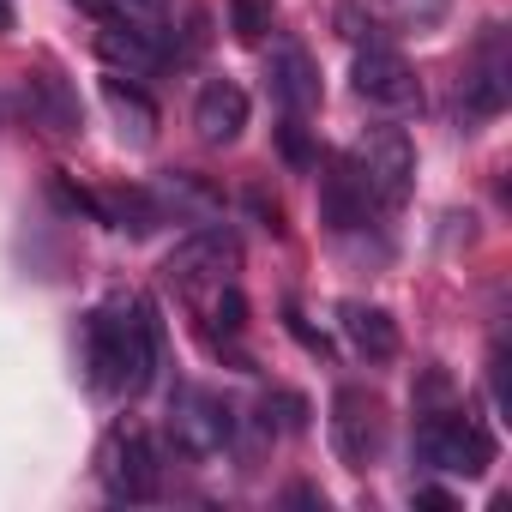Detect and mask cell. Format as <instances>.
Returning a JSON list of instances; mask_svg holds the SVG:
<instances>
[{"mask_svg": "<svg viewBox=\"0 0 512 512\" xmlns=\"http://www.w3.org/2000/svg\"><path fill=\"white\" fill-rule=\"evenodd\" d=\"M85 368L97 392H121L139 398L157 374V314L145 296H109L91 320H85Z\"/></svg>", "mask_w": 512, "mask_h": 512, "instance_id": "6da1fadb", "label": "cell"}, {"mask_svg": "<svg viewBox=\"0 0 512 512\" xmlns=\"http://www.w3.org/2000/svg\"><path fill=\"white\" fill-rule=\"evenodd\" d=\"M416 458L440 476H482L494 464V434L470 410L446 404V410H428L416 422Z\"/></svg>", "mask_w": 512, "mask_h": 512, "instance_id": "7a4b0ae2", "label": "cell"}, {"mask_svg": "<svg viewBox=\"0 0 512 512\" xmlns=\"http://www.w3.org/2000/svg\"><path fill=\"white\" fill-rule=\"evenodd\" d=\"M344 163H350L356 181L368 187L374 211H398V205L410 199V187H416V145L404 139V127H368V133L350 145Z\"/></svg>", "mask_w": 512, "mask_h": 512, "instance_id": "3957f363", "label": "cell"}, {"mask_svg": "<svg viewBox=\"0 0 512 512\" xmlns=\"http://www.w3.org/2000/svg\"><path fill=\"white\" fill-rule=\"evenodd\" d=\"M235 272H241V247H235V235L217 229V223H205L199 235H187V241L169 253V266H163V278H169L187 302L205 296V290H217V284H235Z\"/></svg>", "mask_w": 512, "mask_h": 512, "instance_id": "277c9868", "label": "cell"}, {"mask_svg": "<svg viewBox=\"0 0 512 512\" xmlns=\"http://www.w3.org/2000/svg\"><path fill=\"white\" fill-rule=\"evenodd\" d=\"M97 476L115 500H157V446L139 422H115L97 446Z\"/></svg>", "mask_w": 512, "mask_h": 512, "instance_id": "5b68a950", "label": "cell"}, {"mask_svg": "<svg viewBox=\"0 0 512 512\" xmlns=\"http://www.w3.org/2000/svg\"><path fill=\"white\" fill-rule=\"evenodd\" d=\"M169 440L181 458H217L229 440H235V416L217 392L205 386H181L169 398Z\"/></svg>", "mask_w": 512, "mask_h": 512, "instance_id": "8992f818", "label": "cell"}, {"mask_svg": "<svg viewBox=\"0 0 512 512\" xmlns=\"http://www.w3.org/2000/svg\"><path fill=\"white\" fill-rule=\"evenodd\" d=\"M386 446V404L368 386H338L332 398V452L350 470H368Z\"/></svg>", "mask_w": 512, "mask_h": 512, "instance_id": "52a82bcc", "label": "cell"}, {"mask_svg": "<svg viewBox=\"0 0 512 512\" xmlns=\"http://www.w3.org/2000/svg\"><path fill=\"white\" fill-rule=\"evenodd\" d=\"M356 97H368L374 109H392V115H410V109H422V79H416V67L398 55V49H386V43H368L362 55H356Z\"/></svg>", "mask_w": 512, "mask_h": 512, "instance_id": "ba28073f", "label": "cell"}, {"mask_svg": "<svg viewBox=\"0 0 512 512\" xmlns=\"http://www.w3.org/2000/svg\"><path fill=\"white\" fill-rule=\"evenodd\" d=\"M506 91H512L506 31H500V25H488V31H482V43H476V55H470V67H464V109H470L476 121H488V115H500V109H506Z\"/></svg>", "mask_w": 512, "mask_h": 512, "instance_id": "9c48e42d", "label": "cell"}, {"mask_svg": "<svg viewBox=\"0 0 512 512\" xmlns=\"http://www.w3.org/2000/svg\"><path fill=\"white\" fill-rule=\"evenodd\" d=\"M25 103H31V121L49 133V139H79L85 133V109H79V91L55 73V67H37L25 73Z\"/></svg>", "mask_w": 512, "mask_h": 512, "instance_id": "30bf717a", "label": "cell"}, {"mask_svg": "<svg viewBox=\"0 0 512 512\" xmlns=\"http://www.w3.org/2000/svg\"><path fill=\"white\" fill-rule=\"evenodd\" d=\"M266 79H272V97L284 103V115H314V109H320V67H314V55H308L302 43L284 37V43L272 49Z\"/></svg>", "mask_w": 512, "mask_h": 512, "instance_id": "8fae6325", "label": "cell"}, {"mask_svg": "<svg viewBox=\"0 0 512 512\" xmlns=\"http://www.w3.org/2000/svg\"><path fill=\"white\" fill-rule=\"evenodd\" d=\"M97 55L127 73V79H145L163 67V49H157V25H133V19H109L97 25Z\"/></svg>", "mask_w": 512, "mask_h": 512, "instance_id": "7c38bea8", "label": "cell"}, {"mask_svg": "<svg viewBox=\"0 0 512 512\" xmlns=\"http://www.w3.org/2000/svg\"><path fill=\"white\" fill-rule=\"evenodd\" d=\"M193 127L205 145H235L247 127V91L235 79H205L193 97Z\"/></svg>", "mask_w": 512, "mask_h": 512, "instance_id": "4fadbf2b", "label": "cell"}, {"mask_svg": "<svg viewBox=\"0 0 512 512\" xmlns=\"http://www.w3.org/2000/svg\"><path fill=\"white\" fill-rule=\"evenodd\" d=\"M320 211H326V223H332L338 235L368 229L374 199H368V187L356 181V169H350L344 157H338V163H326V175H320Z\"/></svg>", "mask_w": 512, "mask_h": 512, "instance_id": "5bb4252c", "label": "cell"}, {"mask_svg": "<svg viewBox=\"0 0 512 512\" xmlns=\"http://www.w3.org/2000/svg\"><path fill=\"white\" fill-rule=\"evenodd\" d=\"M338 320H344V338H350L368 362H392V356H398V326H392L386 308H374V302H344Z\"/></svg>", "mask_w": 512, "mask_h": 512, "instance_id": "9a60e30c", "label": "cell"}, {"mask_svg": "<svg viewBox=\"0 0 512 512\" xmlns=\"http://www.w3.org/2000/svg\"><path fill=\"white\" fill-rule=\"evenodd\" d=\"M103 103H109V115L121 121V139L151 145V133H157V103H151L127 73H109V79H103Z\"/></svg>", "mask_w": 512, "mask_h": 512, "instance_id": "2e32d148", "label": "cell"}, {"mask_svg": "<svg viewBox=\"0 0 512 512\" xmlns=\"http://www.w3.org/2000/svg\"><path fill=\"white\" fill-rule=\"evenodd\" d=\"M97 217L115 223V229H127V235H151V229L163 223V205H157V193H145V187H115V193L97 199Z\"/></svg>", "mask_w": 512, "mask_h": 512, "instance_id": "e0dca14e", "label": "cell"}, {"mask_svg": "<svg viewBox=\"0 0 512 512\" xmlns=\"http://www.w3.org/2000/svg\"><path fill=\"white\" fill-rule=\"evenodd\" d=\"M272 19H278L272 0H229V31H235L241 43H266Z\"/></svg>", "mask_w": 512, "mask_h": 512, "instance_id": "ac0fdd59", "label": "cell"}, {"mask_svg": "<svg viewBox=\"0 0 512 512\" xmlns=\"http://www.w3.org/2000/svg\"><path fill=\"white\" fill-rule=\"evenodd\" d=\"M278 139H284V157H290L296 169H314V145H308V127H302V115H284Z\"/></svg>", "mask_w": 512, "mask_h": 512, "instance_id": "d6986e66", "label": "cell"}, {"mask_svg": "<svg viewBox=\"0 0 512 512\" xmlns=\"http://www.w3.org/2000/svg\"><path fill=\"white\" fill-rule=\"evenodd\" d=\"M392 13H398L410 31H422V25H434V19L446 13V0H392Z\"/></svg>", "mask_w": 512, "mask_h": 512, "instance_id": "ffe728a7", "label": "cell"}, {"mask_svg": "<svg viewBox=\"0 0 512 512\" xmlns=\"http://www.w3.org/2000/svg\"><path fill=\"white\" fill-rule=\"evenodd\" d=\"M338 25H344V37H350V43H362V37L374 43V19H362L356 0H344V7H338Z\"/></svg>", "mask_w": 512, "mask_h": 512, "instance_id": "44dd1931", "label": "cell"}, {"mask_svg": "<svg viewBox=\"0 0 512 512\" xmlns=\"http://www.w3.org/2000/svg\"><path fill=\"white\" fill-rule=\"evenodd\" d=\"M115 7H121V19H133V25H157L169 0H115Z\"/></svg>", "mask_w": 512, "mask_h": 512, "instance_id": "7402d4cb", "label": "cell"}, {"mask_svg": "<svg viewBox=\"0 0 512 512\" xmlns=\"http://www.w3.org/2000/svg\"><path fill=\"white\" fill-rule=\"evenodd\" d=\"M79 7L97 19V25H109V19H121V7H115V0H79Z\"/></svg>", "mask_w": 512, "mask_h": 512, "instance_id": "603a6c76", "label": "cell"}, {"mask_svg": "<svg viewBox=\"0 0 512 512\" xmlns=\"http://www.w3.org/2000/svg\"><path fill=\"white\" fill-rule=\"evenodd\" d=\"M13 31V0H0V37Z\"/></svg>", "mask_w": 512, "mask_h": 512, "instance_id": "cb8c5ba5", "label": "cell"}]
</instances>
